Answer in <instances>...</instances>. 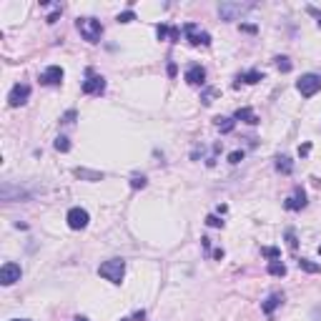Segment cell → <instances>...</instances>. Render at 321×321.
<instances>
[{"label": "cell", "mask_w": 321, "mask_h": 321, "mask_svg": "<svg viewBox=\"0 0 321 321\" xmlns=\"http://www.w3.org/2000/svg\"><path fill=\"white\" fill-rule=\"evenodd\" d=\"M75 28H78V33L88 43H98L100 35H103V23H100V20H96V18H78L75 20Z\"/></svg>", "instance_id": "6da1fadb"}, {"label": "cell", "mask_w": 321, "mask_h": 321, "mask_svg": "<svg viewBox=\"0 0 321 321\" xmlns=\"http://www.w3.org/2000/svg\"><path fill=\"white\" fill-rule=\"evenodd\" d=\"M98 273L103 276L105 281H111V284H121V281H123V273H125V261H123V259L103 261V264L98 266Z\"/></svg>", "instance_id": "7a4b0ae2"}, {"label": "cell", "mask_w": 321, "mask_h": 321, "mask_svg": "<svg viewBox=\"0 0 321 321\" xmlns=\"http://www.w3.org/2000/svg\"><path fill=\"white\" fill-rule=\"evenodd\" d=\"M296 88H298V93H301L304 98L316 96V93L321 91V75H319V73H306V75H301V78H298V83H296Z\"/></svg>", "instance_id": "3957f363"}, {"label": "cell", "mask_w": 321, "mask_h": 321, "mask_svg": "<svg viewBox=\"0 0 321 321\" xmlns=\"http://www.w3.org/2000/svg\"><path fill=\"white\" fill-rule=\"evenodd\" d=\"M251 8H253V3H221L219 15H221V20H239Z\"/></svg>", "instance_id": "277c9868"}, {"label": "cell", "mask_w": 321, "mask_h": 321, "mask_svg": "<svg viewBox=\"0 0 321 321\" xmlns=\"http://www.w3.org/2000/svg\"><path fill=\"white\" fill-rule=\"evenodd\" d=\"M183 33H186V38H188L191 46H211V35L203 33V30H198L196 23H186V25H183Z\"/></svg>", "instance_id": "5b68a950"}, {"label": "cell", "mask_w": 321, "mask_h": 321, "mask_svg": "<svg viewBox=\"0 0 321 321\" xmlns=\"http://www.w3.org/2000/svg\"><path fill=\"white\" fill-rule=\"evenodd\" d=\"M66 221H68V226H71L73 231H80V228H85V226H88L91 216H88V211H85V208L75 206V208H71V211H68Z\"/></svg>", "instance_id": "8992f818"}, {"label": "cell", "mask_w": 321, "mask_h": 321, "mask_svg": "<svg viewBox=\"0 0 321 321\" xmlns=\"http://www.w3.org/2000/svg\"><path fill=\"white\" fill-rule=\"evenodd\" d=\"M20 276H23L20 266L13 264V261H8V264H3V269H0V284H3V286H13L15 281H20Z\"/></svg>", "instance_id": "52a82bcc"}, {"label": "cell", "mask_w": 321, "mask_h": 321, "mask_svg": "<svg viewBox=\"0 0 321 321\" xmlns=\"http://www.w3.org/2000/svg\"><path fill=\"white\" fill-rule=\"evenodd\" d=\"M103 91H105L103 75H96L93 71H88V78L83 80V93H88V96H100Z\"/></svg>", "instance_id": "ba28073f"}, {"label": "cell", "mask_w": 321, "mask_h": 321, "mask_svg": "<svg viewBox=\"0 0 321 321\" xmlns=\"http://www.w3.org/2000/svg\"><path fill=\"white\" fill-rule=\"evenodd\" d=\"M28 98H30V85L28 83H18V85H13V91L8 96V103L13 105V108H18V105L28 103Z\"/></svg>", "instance_id": "9c48e42d"}, {"label": "cell", "mask_w": 321, "mask_h": 321, "mask_svg": "<svg viewBox=\"0 0 321 321\" xmlns=\"http://www.w3.org/2000/svg\"><path fill=\"white\" fill-rule=\"evenodd\" d=\"M63 68L60 66H50V68H46L40 73V83L43 85H60V80H63Z\"/></svg>", "instance_id": "30bf717a"}, {"label": "cell", "mask_w": 321, "mask_h": 321, "mask_svg": "<svg viewBox=\"0 0 321 321\" xmlns=\"http://www.w3.org/2000/svg\"><path fill=\"white\" fill-rule=\"evenodd\" d=\"M304 206H306V194H304L301 188H296L294 194L284 201V208H289V211H301Z\"/></svg>", "instance_id": "8fae6325"}, {"label": "cell", "mask_w": 321, "mask_h": 321, "mask_svg": "<svg viewBox=\"0 0 321 321\" xmlns=\"http://www.w3.org/2000/svg\"><path fill=\"white\" fill-rule=\"evenodd\" d=\"M156 35H158V40H171V43H176V40L181 38V28L161 23V25H156Z\"/></svg>", "instance_id": "7c38bea8"}, {"label": "cell", "mask_w": 321, "mask_h": 321, "mask_svg": "<svg viewBox=\"0 0 321 321\" xmlns=\"http://www.w3.org/2000/svg\"><path fill=\"white\" fill-rule=\"evenodd\" d=\"M186 80L191 83V85H203L206 83V68L203 66H191L188 71H186Z\"/></svg>", "instance_id": "4fadbf2b"}, {"label": "cell", "mask_w": 321, "mask_h": 321, "mask_svg": "<svg viewBox=\"0 0 321 321\" xmlns=\"http://www.w3.org/2000/svg\"><path fill=\"white\" fill-rule=\"evenodd\" d=\"M281 304H284V294L276 291V294H271V296L266 298V301L261 304V309H264V314H266V316H271V314H273L276 309H279Z\"/></svg>", "instance_id": "5bb4252c"}, {"label": "cell", "mask_w": 321, "mask_h": 321, "mask_svg": "<svg viewBox=\"0 0 321 321\" xmlns=\"http://www.w3.org/2000/svg\"><path fill=\"white\" fill-rule=\"evenodd\" d=\"M233 118H236V121H244V123H248V125H256V123H259V116H256L251 108H239Z\"/></svg>", "instance_id": "9a60e30c"}, {"label": "cell", "mask_w": 321, "mask_h": 321, "mask_svg": "<svg viewBox=\"0 0 321 321\" xmlns=\"http://www.w3.org/2000/svg\"><path fill=\"white\" fill-rule=\"evenodd\" d=\"M73 173L78 178H85V181H100L103 178V173H98V171H88V168H75Z\"/></svg>", "instance_id": "2e32d148"}, {"label": "cell", "mask_w": 321, "mask_h": 321, "mask_svg": "<svg viewBox=\"0 0 321 321\" xmlns=\"http://www.w3.org/2000/svg\"><path fill=\"white\" fill-rule=\"evenodd\" d=\"M276 171H281V173H291V171H294V161L289 158V156H279V158H276Z\"/></svg>", "instance_id": "e0dca14e"}, {"label": "cell", "mask_w": 321, "mask_h": 321, "mask_svg": "<svg viewBox=\"0 0 321 321\" xmlns=\"http://www.w3.org/2000/svg\"><path fill=\"white\" fill-rule=\"evenodd\" d=\"M259 80H264V73L259 71H246L239 75V83H259Z\"/></svg>", "instance_id": "ac0fdd59"}, {"label": "cell", "mask_w": 321, "mask_h": 321, "mask_svg": "<svg viewBox=\"0 0 321 321\" xmlns=\"http://www.w3.org/2000/svg\"><path fill=\"white\" fill-rule=\"evenodd\" d=\"M298 269L306 271V273H319V271H321V264H314L311 259H298Z\"/></svg>", "instance_id": "d6986e66"}, {"label": "cell", "mask_w": 321, "mask_h": 321, "mask_svg": "<svg viewBox=\"0 0 321 321\" xmlns=\"http://www.w3.org/2000/svg\"><path fill=\"white\" fill-rule=\"evenodd\" d=\"M269 273H271V276H286V264L279 261V259L271 261V264H269Z\"/></svg>", "instance_id": "ffe728a7"}, {"label": "cell", "mask_w": 321, "mask_h": 321, "mask_svg": "<svg viewBox=\"0 0 321 321\" xmlns=\"http://www.w3.org/2000/svg\"><path fill=\"white\" fill-rule=\"evenodd\" d=\"M216 128L221 133H231L233 131V118H216Z\"/></svg>", "instance_id": "44dd1931"}, {"label": "cell", "mask_w": 321, "mask_h": 321, "mask_svg": "<svg viewBox=\"0 0 321 321\" xmlns=\"http://www.w3.org/2000/svg\"><path fill=\"white\" fill-rule=\"evenodd\" d=\"M55 151L68 153V151H71V141H68L66 136H58V138H55Z\"/></svg>", "instance_id": "7402d4cb"}, {"label": "cell", "mask_w": 321, "mask_h": 321, "mask_svg": "<svg viewBox=\"0 0 321 321\" xmlns=\"http://www.w3.org/2000/svg\"><path fill=\"white\" fill-rule=\"evenodd\" d=\"M131 20H136V13L133 10H123L118 15V23H131Z\"/></svg>", "instance_id": "603a6c76"}, {"label": "cell", "mask_w": 321, "mask_h": 321, "mask_svg": "<svg viewBox=\"0 0 321 321\" xmlns=\"http://www.w3.org/2000/svg\"><path fill=\"white\" fill-rule=\"evenodd\" d=\"M286 241H289V248H294V251H296L298 241H296V231H294V228H289V231H286Z\"/></svg>", "instance_id": "cb8c5ba5"}, {"label": "cell", "mask_w": 321, "mask_h": 321, "mask_svg": "<svg viewBox=\"0 0 321 321\" xmlns=\"http://www.w3.org/2000/svg\"><path fill=\"white\" fill-rule=\"evenodd\" d=\"M276 66H279V71H284V73H289V71H291L289 58H276Z\"/></svg>", "instance_id": "d4e9b609"}, {"label": "cell", "mask_w": 321, "mask_h": 321, "mask_svg": "<svg viewBox=\"0 0 321 321\" xmlns=\"http://www.w3.org/2000/svg\"><path fill=\"white\" fill-rule=\"evenodd\" d=\"M213 96H216V91H213V88H206L203 96H201V100H203L206 105H211V103H213Z\"/></svg>", "instance_id": "484cf974"}, {"label": "cell", "mask_w": 321, "mask_h": 321, "mask_svg": "<svg viewBox=\"0 0 321 321\" xmlns=\"http://www.w3.org/2000/svg\"><path fill=\"white\" fill-rule=\"evenodd\" d=\"M244 161V151H233L228 153V163H241Z\"/></svg>", "instance_id": "4316f807"}, {"label": "cell", "mask_w": 321, "mask_h": 321, "mask_svg": "<svg viewBox=\"0 0 321 321\" xmlns=\"http://www.w3.org/2000/svg\"><path fill=\"white\" fill-rule=\"evenodd\" d=\"M261 253L269 256V259H273V261L279 259V248H271V246H269V248H261Z\"/></svg>", "instance_id": "83f0119b"}, {"label": "cell", "mask_w": 321, "mask_h": 321, "mask_svg": "<svg viewBox=\"0 0 321 321\" xmlns=\"http://www.w3.org/2000/svg\"><path fill=\"white\" fill-rule=\"evenodd\" d=\"M206 223H208V226H213V228H221V226H223V221H221L219 216H208V219H206Z\"/></svg>", "instance_id": "f1b7e54d"}, {"label": "cell", "mask_w": 321, "mask_h": 321, "mask_svg": "<svg viewBox=\"0 0 321 321\" xmlns=\"http://www.w3.org/2000/svg\"><path fill=\"white\" fill-rule=\"evenodd\" d=\"M131 188H146V178H143V176H141V178H138V176L131 178Z\"/></svg>", "instance_id": "f546056e"}, {"label": "cell", "mask_w": 321, "mask_h": 321, "mask_svg": "<svg viewBox=\"0 0 321 321\" xmlns=\"http://www.w3.org/2000/svg\"><path fill=\"white\" fill-rule=\"evenodd\" d=\"M73 118H75V111H68V113L63 116L60 121H63V123H73Z\"/></svg>", "instance_id": "4dcf8cb0"}, {"label": "cell", "mask_w": 321, "mask_h": 321, "mask_svg": "<svg viewBox=\"0 0 321 321\" xmlns=\"http://www.w3.org/2000/svg\"><path fill=\"white\" fill-rule=\"evenodd\" d=\"M58 15H60V10H55L53 15H48V23H55V20H58Z\"/></svg>", "instance_id": "1f68e13d"}, {"label": "cell", "mask_w": 321, "mask_h": 321, "mask_svg": "<svg viewBox=\"0 0 321 321\" xmlns=\"http://www.w3.org/2000/svg\"><path fill=\"white\" fill-rule=\"evenodd\" d=\"M241 28H244L246 33H256V25H241Z\"/></svg>", "instance_id": "d6a6232c"}, {"label": "cell", "mask_w": 321, "mask_h": 321, "mask_svg": "<svg viewBox=\"0 0 321 321\" xmlns=\"http://www.w3.org/2000/svg\"><path fill=\"white\" fill-rule=\"evenodd\" d=\"M73 321H88V319H85V316H78V319H73Z\"/></svg>", "instance_id": "836d02e7"}, {"label": "cell", "mask_w": 321, "mask_h": 321, "mask_svg": "<svg viewBox=\"0 0 321 321\" xmlns=\"http://www.w3.org/2000/svg\"><path fill=\"white\" fill-rule=\"evenodd\" d=\"M13 321H30V319H13Z\"/></svg>", "instance_id": "e575fe53"}, {"label": "cell", "mask_w": 321, "mask_h": 321, "mask_svg": "<svg viewBox=\"0 0 321 321\" xmlns=\"http://www.w3.org/2000/svg\"><path fill=\"white\" fill-rule=\"evenodd\" d=\"M121 321H131V319H121Z\"/></svg>", "instance_id": "d590c367"}]
</instances>
